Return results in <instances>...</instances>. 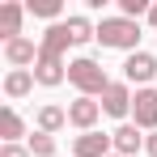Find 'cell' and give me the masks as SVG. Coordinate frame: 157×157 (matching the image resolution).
Returning a JSON list of instances; mask_svg holds the SVG:
<instances>
[{
	"mask_svg": "<svg viewBox=\"0 0 157 157\" xmlns=\"http://www.w3.org/2000/svg\"><path fill=\"white\" fill-rule=\"evenodd\" d=\"M68 43H72L68 21L47 26L43 43H38V64H34V81H38V85H47V89H51V85H59V81H68V64H64Z\"/></svg>",
	"mask_w": 157,
	"mask_h": 157,
	"instance_id": "6da1fadb",
	"label": "cell"
},
{
	"mask_svg": "<svg viewBox=\"0 0 157 157\" xmlns=\"http://www.w3.org/2000/svg\"><path fill=\"white\" fill-rule=\"evenodd\" d=\"M68 81L81 89V98H98V94H106V89H110V81H106L102 64H98V59H89V55H81V59H72V64H68Z\"/></svg>",
	"mask_w": 157,
	"mask_h": 157,
	"instance_id": "7a4b0ae2",
	"label": "cell"
},
{
	"mask_svg": "<svg viewBox=\"0 0 157 157\" xmlns=\"http://www.w3.org/2000/svg\"><path fill=\"white\" fill-rule=\"evenodd\" d=\"M98 43H102V47H115V51H136L140 26L128 21V17H102V21H98Z\"/></svg>",
	"mask_w": 157,
	"mask_h": 157,
	"instance_id": "3957f363",
	"label": "cell"
},
{
	"mask_svg": "<svg viewBox=\"0 0 157 157\" xmlns=\"http://www.w3.org/2000/svg\"><path fill=\"white\" fill-rule=\"evenodd\" d=\"M132 123L144 132H157V89H136L132 98Z\"/></svg>",
	"mask_w": 157,
	"mask_h": 157,
	"instance_id": "277c9868",
	"label": "cell"
},
{
	"mask_svg": "<svg viewBox=\"0 0 157 157\" xmlns=\"http://www.w3.org/2000/svg\"><path fill=\"white\" fill-rule=\"evenodd\" d=\"M115 153V140L102 132H81L72 140V157H110Z\"/></svg>",
	"mask_w": 157,
	"mask_h": 157,
	"instance_id": "5b68a950",
	"label": "cell"
},
{
	"mask_svg": "<svg viewBox=\"0 0 157 157\" xmlns=\"http://www.w3.org/2000/svg\"><path fill=\"white\" fill-rule=\"evenodd\" d=\"M123 77L136 81L140 89H149V81L157 77V59H153L149 51H132V55H128V64H123Z\"/></svg>",
	"mask_w": 157,
	"mask_h": 157,
	"instance_id": "8992f818",
	"label": "cell"
},
{
	"mask_svg": "<svg viewBox=\"0 0 157 157\" xmlns=\"http://www.w3.org/2000/svg\"><path fill=\"white\" fill-rule=\"evenodd\" d=\"M132 94L128 89V81H110V89L102 94V110L106 115H115V119H123V115H132Z\"/></svg>",
	"mask_w": 157,
	"mask_h": 157,
	"instance_id": "52a82bcc",
	"label": "cell"
},
{
	"mask_svg": "<svg viewBox=\"0 0 157 157\" xmlns=\"http://www.w3.org/2000/svg\"><path fill=\"white\" fill-rule=\"evenodd\" d=\"M98 115H102V102H94V98H77V102H68V123L81 128V132H94Z\"/></svg>",
	"mask_w": 157,
	"mask_h": 157,
	"instance_id": "ba28073f",
	"label": "cell"
},
{
	"mask_svg": "<svg viewBox=\"0 0 157 157\" xmlns=\"http://www.w3.org/2000/svg\"><path fill=\"white\" fill-rule=\"evenodd\" d=\"M21 17H26V4H17V0H4L0 4V38L4 43L21 38Z\"/></svg>",
	"mask_w": 157,
	"mask_h": 157,
	"instance_id": "9c48e42d",
	"label": "cell"
},
{
	"mask_svg": "<svg viewBox=\"0 0 157 157\" xmlns=\"http://www.w3.org/2000/svg\"><path fill=\"white\" fill-rule=\"evenodd\" d=\"M4 59H9L13 68H26V64H38V47H34L30 38H13V43H4Z\"/></svg>",
	"mask_w": 157,
	"mask_h": 157,
	"instance_id": "30bf717a",
	"label": "cell"
},
{
	"mask_svg": "<svg viewBox=\"0 0 157 157\" xmlns=\"http://www.w3.org/2000/svg\"><path fill=\"white\" fill-rule=\"evenodd\" d=\"M110 140H115V153H119V157H132L140 144H144V136H140L136 123H123L119 132H110Z\"/></svg>",
	"mask_w": 157,
	"mask_h": 157,
	"instance_id": "8fae6325",
	"label": "cell"
},
{
	"mask_svg": "<svg viewBox=\"0 0 157 157\" xmlns=\"http://www.w3.org/2000/svg\"><path fill=\"white\" fill-rule=\"evenodd\" d=\"M30 89H34V72H30V68H13V72L4 77V94H9V98H26Z\"/></svg>",
	"mask_w": 157,
	"mask_h": 157,
	"instance_id": "7c38bea8",
	"label": "cell"
},
{
	"mask_svg": "<svg viewBox=\"0 0 157 157\" xmlns=\"http://www.w3.org/2000/svg\"><path fill=\"white\" fill-rule=\"evenodd\" d=\"M26 132V123H21V115L13 110V106H4L0 110V136H4V144H17V136Z\"/></svg>",
	"mask_w": 157,
	"mask_h": 157,
	"instance_id": "4fadbf2b",
	"label": "cell"
},
{
	"mask_svg": "<svg viewBox=\"0 0 157 157\" xmlns=\"http://www.w3.org/2000/svg\"><path fill=\"white\" fill-rule=\"evenodd\" d=\"M64 123H68V110H64V106H43V110H38V132L51 136V132H59Z\"/></svg>",
	"mask_w": 157,
	"mask_h": 157,
	"instance_id": "5bb4252c",
	"label": "cell"
},
{
	"mask_svg": "<svg viewBox=\"0 0 157 157\" xmlns=\"http://www.w3.org/2000/svg\"><path fill=\"white\" fill-rule=\"evenodd\" d=\"M68 34H72V43H89V38H98V26H89V17L72 13L68 17Z\"/></svg>",
	"mask_w": 157,
	"mask_h": 157,
	"instance_id": "9a60e30c",
	"label": "cell"
},
{
	"mask_svg": "<svg viewBox=\"0 0 157 157\" xmlns=\"http://www.w3.org/2000/svg\"><path fill=\"white\" fill-rule=\"evenodd\" d=\"M26 13H34V17H47V21L55 26V17L64 13V4H59V0H30V4H26Z\"/></svg>",
	"mask_w": 157,
	"mask_h": 157,
	"instance_id": "2e32d148",
	"label": "cell"
},
{
	"mask_svg": "<svg viewBox=\"0 0 157 157\" xmlns=\"http://www.w3.org/2000/svg\"><path fill=\"white\" fill-rule=\"evenodd\" d=\"M30 153L34 157H55V140L47 132H34V136H30Z\"/></svg>",
	"mask_w": 157,
	"mask_h": 157,
	"instance_id": "e0dca14e",
	"label": "cell"
},
{
	"mask_svg": "<svg viewBox=\"0 0 157 157\" xmlns=\"http://www.w3.org/2000/svg\"><path fill=\"white\" fill-rule=\"evenodd\" d=\"M0 157H34V153H30V149H21V144H4V149H0Z\"/></svg>",
	"mask_w": 157,
	"mask_h": 157,
	"instance_id": "ac0fdd59",
	"label": "cell"
},
{
	"mask_svg": "<svg viewBox=\"0 0 157 157\" xmlns=\"http://www.w3.org/2000/svg\"><path fill=\"white\" fill-rule=\"evenodd\" d=\"M144 153L157 157V132H149V136H144Z\"/></svg>",
	"mask_w": 157,
	"mask_h": 157,
	"instance_id": "d6986e66",
	"label": "cell"
},
{
	"mask_svg": "<svg viewBox=\"0 0 157 157\" xmlns=\"http://www.w3.org/2000/svg\"><path fill=\"white\" fill-rule=\"evenodd\" d=\"M149 26H157V4H153V9H149Z\"/></svg>",
	"mask_w": 157,
	"mask_h": 157,
	"instance_id": "ffe728a7",
	"label": "cell"
},
{
	"mask_svg": "<svg viewBox=\"0 0 157 157\" xmlns=\"http://www.w3.org/2000/svg\"><path fill=\"white\" fill-rule=\"evenodd\" d=\"M110 157H119V153H110Z\"/></svg>",
	"mask_w": 157,
	"mask_h": 157,
	"instance_id": "44dd1931",
	"label": "cell"
}]
</instances>
